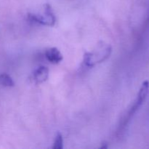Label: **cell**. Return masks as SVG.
I'll list each match as a JSON object with an SVG mask.
<instances>
[{
	"mask_svg": "<svg viewBox=\"0 0 149 149\" xmlns=\"http://www.w3.org/2000/svg\"><path fill=\"white\" fill-rule=\"evenodd\" d=\"M49 77V69L46 66H40L33 72V81L36 84H40L47 81Z\"/></svg>",
	"mask_w": 149,
	"mask_h": 149,
	"instance_id": "cell-5",
	"label": "cell"
},
{
	"mask_svg": "<svg viewBox=\"0 0 149 149\" xmlns=\"http://www.w3.org/2000/svg\"><path fill=\"white\" fill-rule=\"evenodd\" d=\"M0 84L4 87H13L15 83L8 74H2L0 75Z\"/></svg>",
	"mask_w": 149,
	"mask_h": 149,
	"instance_id": "cell-6",
	"label": "cell"
},
{
	"mask_svg": "<svg viewBox=\"0 0 149 149\" xmlns=\"http://www.w3.org/2000/svg\"><path fill=\"white\" fill-rule=\"evenodd\" d=\"M45 57L50 63L58 64L63 61V57L59 49L56 47H51L45 51Z\"/></svg>",
	"mask_w": 149,
	"mask_h": 149,
	"instance_id": "cell-4",
	"label": "cell"
},
{
	"mask_svg": "<svg viewBox=\"0 0 149 149\" xmlns=\"http://www.w3.org/2000/svg\"><path fill=\"white\" fill-rule=\"evenodd\" d=\"M29 17L32 21L45 26H52L56 22V18L52 12V7L49 4H46L45 5V11L43 14H29Z\"/></svg>",
	"mask_w": 149,
	"mask_h": 149,
	"instance_id": "cell-2",
	"label": "cell"
},
{
	"mask_svg": "<svg viewBox=\"0 0 149 149\" xmlns=\"http://www.w3.org/2000/svg\"><path fill=\"white\" fill-rule=\"evenodd\" d=\"M149 93V81H145L143 83L142 86H141L140 91L138 95V99L136 100V103L134 105L133 108L132 109L130 112V114H133L138 109L140 106L143 104L145 100L146 99L147 96H148Z\"/></svg>",
	"mask_w": 149,
	"mask_h": 149,
	"instance_id": "cell-3",
	"label": "cell"
},
{
	"mask_svg": "<svg viewBox=\"0 0 149 149\" xmlns=\"http://www.w3.org/2000/svg\"><path fill=\"white\" fill-rule=\"evenodd\" d=\"M111 46L109 44L101 42L97 44L93 52H86L84 56V62L87 66H93L97 63H100L109 58L111 53Z\"/></svg>",
	"mask_w": 149,
	"mask_h": 149,
	"instance_id": "cell-1",
	"label": "cell"
},
{
	"mask_svg": "<svg viewBox=\"0 0 149 149\" xmlns=\"http://www.w3.org/2000/svg\"><path fill=\"white\" fill-rule=\"evenodd\" d=\"M63 148V136L60 132H58L55 137V141H54V145L52 148L53 149H62Z\"/></svg>",
	"mask_w": 149,
	"mask_h": 149,
	"instance_id": "cell-7",
	"label": "cell"
}]
</instances>
